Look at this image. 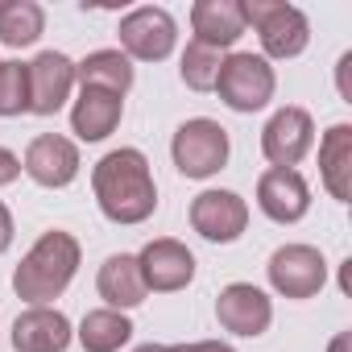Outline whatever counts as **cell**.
Returning a JSON list of instances; mask_svg holds the SVG:
<instances>
[{
  "instance_id": "cell-1",
  "label": "cell",
  "mask_w": 352,
  "mask_h": 352,
  "mask_svg": "<svg viewBox=\"0 0 352 352\" xmlns=\"http://www.w3.org/2000/svg\"><path fill=\"white\" fill-rule=\"evenodd\" d=\"M91 191L112 224H145L157 208V183L141 149H112L91 170Z\"/></svg>"
},
{
  "instance_id": "cell-2",
  "label": "cell",
  "mask_w": 352,
  "mask_h": 352,
  "mask_svg": "<svg viewBox=\"0 0 352 352\" xmlns=\"http://www.w3.org/2000/svg\"><path fill=\"white\" fill-rule=\"evenodd\" d=\"M79 241L63 228H50L38 236V245L21 257L17 274H13V290L17 298H25L30 307H50L54 298H63V290L71 286L75 270H79Z\"/></svg>"
},
{
  "instance_id": "cell-3",
  "label": "cell",
  "mask_w": 352,
  "mask_h": 352,
  "mask_svg": "<svg viewBox=\"0 0 352 352\" xmlns=\"http://www.w3.org/2000/svg\"><path fill=\"white\" fill-rule=\"evenodd\" d=\"M245 25L257 30L261 38V58H298L311 42V21L302 9L286 0H245Z\"/></svg>"
},
{
  "instance_id": "cell-4",
  "label": "cell",
  "mask_w": 352,
  "mask_h": 352,
  "mask_svg": "<svg viewBox=\"0 0 352 352\" xmlns=\"http://www.w3.org/2000/svg\"><path fill=\"white\" fill-rule=\"evenodd\" d=\"M228 149H232L228 129L220 120H208V116L183 120L170 141V157L187 179H212V174H220L228 166Z\"/></svg>"
},
{
  "instance_id": "cell-5",
  "label": "cell",
  "mask_w": 352,
  "mask_h": 352,
  "mask_svg": "<svg viewBox=\"0 0 352 352\" xmlns=\"http://www.w3.org/2000/svg\"><path fill=\"white\" fill-rule=\"evenodd\" d=\"M274 67L261 58V54H228L220 63V79H216V91L220 100L232 108V112H261L270 100H274Z\"/></svg>"
},
{
  "instance_id": "cell-6",
  "label": "cell",
  "mask_w": 352,
  "mask_h": 352,
  "mask_svg": "<svg viewBox=\"0 0 352 352\" xmlns=\"http://www.w3.org/2000/svg\"><path fill=\"white\" fill-rule=\"evenodd\" d=\"M120 46L124 58L133 63H162L174 54V42H179V21H174L162 5H141L133 13L120 17Z\"/></svg>"
},
{
  "instance_id": "cell-7",
  "label": "cell",
  "mask_w": 352,
  "mask_h": 352,
  "mask_svg": "<svg viewBox=\"0 0 352 352\" xmlns=\"http://www.w3.org/2000/svg\"><path fill=\"white\" fill-rule=\"evenodd\" d=\"M265 274L282 298H315L327 282V261L315 245H282L274 249Z\"/></svg>"
},
{
  "instance_id": "cell-8",
  "label": "cell",
  "mask_w": 352,
  "mask_h": 352,
  "mask_svg": "<svg viewBox=\"0 0 352 352\" xmlns=\"http://www.w3.org/2000/svg\"><path fill=\"white\" fill-rule=\"evenodd\" d=\"M311 145H315V120H311L307 108L286 104V108H278V112L265 120V129H261V153H265V162L278 166V170H294V166L311 153Z\"/></svg>"
},
{
  "instance_id": "cell-9",
  "label": "cell",
  "mask_w": 352,
  "mask_h": 352,
  "mask_svg": "<svg viewBox=\"0 0 352 352\" xmlns=\"http://www.w3.org/2000/svg\"><path fill=\"white\" fill-rule=\"evenodd\" d=\"M191 228L212 245H232L249 228V204L236 191H199L191 199Z\"/></svg>"
},
{
  "instance_id": "cell-10",
  "label": "cell",
  "mask_w": 352,
  "mask_h": 352,
  "mask_svg": "<svg viewBox=\"0 0 352 352\" xmlns=\"http://www.w3.org/2000/svg\"><path fill=\"white\" fill-rule=\"evenodd\" d=\"M137 265H141L145 290H157V294H174V290L191 286V278H195V253L174 236L149 241L137 253Z\"/></svg>"
},
{
  "instance_id": "cell-11",
  "label": "cell",
  "mask_w": 352,
  "mask_h": 352,
  "mask_svg": "<svg viewBox=\"0 0 352 352\" xmlns=\"http://www.w3.org/2000/svg\"><path fill=\"white\" fill-rule=\"evenodd\" d=\"M79 166H83L79 162V145L71 137H58V133L34 137L30 149H25V162H21V170L30 174V179L38 187H50V191L71 187L79 179Z\"/></svg>"
},
{
  "instance_id": "cell-12",
  "label": "cell",
  "mask_w": 352,
  "mask_h": 352,
  "mask_svg": "<svg viewBox=\"0 0 352 352\" xmlns=\"http://www.w3.org/2000/svg\"><path fill=\"white\" fill-rule=\"evenodd\" d=\"M216 319H220L224 331L253 340V336H265V331H270V323H274V302H270V294L257 290L253 282H232V286H224L220 298H216Z\"/></svg>"
},
{
  "instance_id": "cell-13",
  "label": "cell",
  "mask_w": 352,
  "mask_h": 352,
  "mask_svg": "<svg viewBox=\"0 0 352 352\" xmlns=\"http://www.w3.org/2000/svg\"><path fill=\"white\" fill-rule=\"evenodd\" d=\"M257 208L274 224H298L311 212V187L298 170H265L257 179Z\"/></svg>"
},
{
  "instance_id": "cell-14",
  "label": "cell",
  "mask_w": 352,
  "mask_h": 352,
  "mask_svg": "<svg viewBox=\"0 0 352 352\" xmlns=\"http://www.w3.org/2000/svg\"><path fill=\"white\" fill-rule=\"evenodd\" d=\"M75 87V63L58 50H42L30 63V112L34 116H54Z\"/></svg>"
},
{
  "instance_id": "cell-15",
  "label": "cell",
  "mask_w": 352,
  "mask_h": 352,
  "mask_svg": "<svg viewBox=\"0 0 352 352\" xmlns=\"http://www.w3.org/2000/svg\"><path fill=\"white\" fill-rule=\"evenodd\" d=\"M191 30L199 46H212V50H228L245 38V0H199L191 9Z\"/></svg>"
},
{
  "instance_id": "cell-16",
  "label": "cell",
  "mask_w": 352,
  "mask_h": 352,
  "mask_svg": "<svg viewBox=\"0 0 352 352\" xmlns=\"http://www.w3.org/2000/svg\"><path fill=\"white\" fill-rule=\"evenodd\" d=\"M71 319L54 307H25L13 323V348L17 352H67L71 344Z\"/></svg>"
},
{
  "instance_id": "cell-17",
  "label": "cell",
  "mask_w": 352,
  "mask_h": 352,
  "mask_svg": "<svg viewBox=\"0 0 352 352\" xmlns=\"http://www.w3.org/2000/svg\"><path fill=\"white\" fill-rule=\"evenodd\" d=\"M124 116V100L104 91V87H83L75 108H71V133L79 141H104L108 133H116Z\"/></svg>"
},
{
  "instance_id": "cell-18",
  "label": "cell",
  "mask_w": 352,
  "mask_h": 352,
  "mask_svg": "<svg viewBox=\"0 0 352 352\" xmlns=\"http://www.w3.org/2000/svg\"><path fill=\"white\" fill-rule=\"evenodd\" d=\"M319 179L331 199H352V124H331L319 141Z\"/></svg>"
},
{
  "instance_id": "cell-19",
  "label": "cell",
  "mask_w": 352,
  "mask_h": 352,
  "mask_svg": "<svg viewBox=\"0 0 352 352\" xmlns=\"http://www.w3.org/2000/svg\"><path fill=\"white\" fill-rule=\"evenodd\" d=\"M96 290L100 298L112 307V311H129L137 302H145V278H141V265L133 253H112L104 265H100V278H96Z\"/></svg>"
},
{
  "instance_id": "cell-20",
  "label": "cell",
  "mask_w": 352,
  "mask_h": 352,
  "mask_svg": "<svg viewBox=\"0 0 352 352\" xmlns=\"http://www.w3.org/2000/svg\"><path fill=\"white\" fill-rule=\"evenodd\" d=\"M75 79L83 87H104L124 100V91L133 87V63L124 58V50H91L83 63H75Z\"/></svg>"
},
{
  "instance_id": "cell-21",
  "label": "cell",
  "mask_w": 352,
  "mask_h": 352,
  "mask_svg": "<svg viewBox=\"0 0 352 352\" xmlns=\"http://www.w3.org/2000/svg\"><path fill=\"white\" fill-rule=\"evenodd\" d=\"M129 340H133V323H129L124 311L100 307V311H87L83 323H79V344H83V352H120Z\"/></svg>"
},
{
  "instance_id": "cell-22",
  "label": "cell",
  "mask_w": 352,
  "mask_h": 352,
  "mask_svg": "<svg viewBox=\"0 0 352 352\" xmlns=\"http://www.w3.org/2000/svg\"><path fill=\"white\" fill-rule=\"evenodd\" d=\"M46 30V9L38 0H0V42L21 50L34 46Z\"/></svg>"
},
{
  "instance_id": "cell-23",
  "label": "cell",
  "mask_w": 352,
  "mask_h": 352,
  "mask_svg": "<svg viewBox=\"0 0 352 352\" xmlns=\"http://www.w3.org/2000/svg\"><path fill=\"white\" fill-rule=\"evenodd\" d=\"M220 63H224V54H220V50H212V46H199V42H187L179 75H183V83H187L191 91H216Z\"/></svg>"
},
{
  "instance_id": "cell-24",
  "label": "cell",
  "mask_w": 352,
  "mask_h": 352,
  "mask_svg": "<svg viewBox=\"0 0 352 352\" xmlns=\"http://www.w3.org/2000/svg\"><path fill=\"white\" fill-rule=\"evenodd\" d=\"M30 112V63H0V116Z\"/></svg>"
},
{
  "instance_id": "cell-25",
  "label": "cell",
  "mask_w": 352,
  "mask_h": 352,
  "mask_svg": "<svg viewBox=\"0 0 352 352\" xmlns=\"http://www.w3.org/2000/svg\"><path fill=\"white\" fill-rule=\"evenodd\" d=\"M17 174H21V157H17V153H9L5 145H0V187H9Z\"/></svg>"
},
{
  "instance_id": "cell-26",
  "label": "cell",
  "mask_w": 352,
  "mask_h": 352,
  "mask_svg": "<svg viewBox=\"0 0 352 352\" xmlns=\"http://www.w3.org/2000/svg\"><path fill=\"white\" fill-rule=\"evenodd\" d=\"M9 245H13V212L0 204V253H9Z\"/></svg>"
},
{
  "instance_id": "cell-27",
  "label": "cell",
  "mask_w": 352,
  "mask_h": 352,
  "mask_svg": "<svg viewBox=\"0 0 352 352\" xmlns=\"http://www.w3.org/2000/svg\"><path fill=\"white\" fill-rule=\"evenodd\" d=\"M183 352H236V348L224 340H195V344H183Z\"/></svg>"
},
{
  "instance_id": "cell-28",
  "label": "cell",
  "mask_w": 352,
  "mask_h": 352,
  "mask_svg": "<svg viewBox=\"0 0 352 352\" xmlns=\"http://www.w3.org/2000/svg\"><path fill=\"white\" fill-rule=\"evenodd\" d=\"M348 67H352V54H344V58H340V96L352 104V96H348Z\"/></svg>"
},
{
  "instance_id": "cell-29",
  "label": "cell",
  "mask_w": 352,
  "mask_h": 352,
  "mask_svg": "<svg viewBox=\"0 0 352 352\" xmlns=\"http://www.w3.org/2000/svg\"><path fill=\"white\" fill-rule=\"evenodd\" d=\"M348 344H352V336H348V331H340V336L331 340V348H327V352H348Z\"/></svg>"
},
{
  "instance_id": "cell-30",
  "label": "cell",
  "mask_w": 352,
  "mask_h": 352,
  "mask_svg": "<svg viewBox=\"0 0 352 352\" xmlns=\"http://www.w3.org/2000/svg\"><path fill=\"white\" fill-rule=\"evenodd\" d=\"M133 352H166V344H141V348H133Z\"/></svg>"
}]
</instances>
